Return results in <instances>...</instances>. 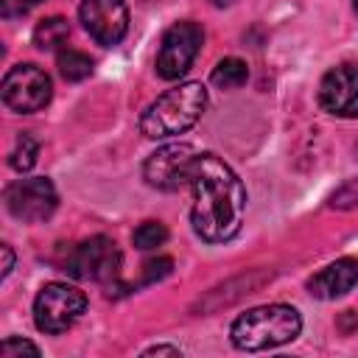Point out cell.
<instances>
[{
  "instance_id": "1",
  "label": "cell",
  "mask_w": 358,
  "mask_h": 358,
  "mask_svg": "<svg viewBox=\"0 0 358 358\" xmlns=\"http://www.w3.org/2000/svg\"><path fill=\"white\" fill-rule=\"evenodd\" d=\"M193 207L190 221L201 241L224 243L241 232L246 210V187L238 173L215 154H196L187 176Z\"/></svg>"
},
{
  "instance_id": "2",
  "label": "cell",
  "mask_w": 358,
  "mask_h": 358,
  "mask_svg": "<svg viewBox=\"0 0 358 358\" xmlns=\"http://www.w3.org/2000/svg\"><path fill=\"white\" fill-rule=\"evenodd\" d=\"M207 109V90L199 81H185L162 92L140 117V131L151 140H165L187 131Z\"/></svg>"
},
{
  "instance_id": "3",
  "label": "cell",
  "mask_w": 358,
  "mask_h": 358,
  "mask_svg": "<svg viewBox=\"0 0 358 358\" xmlns=\"http://www.w3.org/2000/svg\"><path fill=\"white\" fill-rule=\"evenodd\" d=\"M299 330H302V319H299L296 308L277 302V305H260V308L241 313L232 322L229 336L238 350L257 352V350L280 347V344L296 338Z\"/></svg>"
},
{
  "instance_id": "4",
  "label": "cell",
  "mask_w": 358,
  "mask_h": 358,
  "mask_svg": "<svg viewBox=\"0 0 358 358\" xmlns=\"http://www.w3.org/2000/svg\"><path fill=\"white\" fill-rule=\"evenodd\" d=\"M87 310V296L76 285L48 282L34 299V322L42 333H64Z\"/></svg>"
},
{
  "instance_id": "5",
  "label": "cell",
  "mask_w": 358,
  "mask_h": 358,
  "mask_svg": "<svg viewBox=\"0 0 358 358\" xmlns=\"http://www.w3.org/2000/svg\"><path fill=\"white\" fill-rule=\"evenodd\" d=\"M201 42H204V31L199 22H190V20L173 22L162 34V42H159V53H157L159 78H165V81L182 78L190 70L193 59L199 56Z\"/></svg>"
},
{
  "instance_id": "6",
  "label": "cell",
  "mask_w": 358,
  "mask_h": 358,
  "mask_svg": "<svg viewBox=\"0 0 358 358\" xmlns=\"http://www.w3.org/2000/svg\"><path fill=\"white\" fill-rule=\"evenodd\" d=\"M53 95L50 76L36 64H17L3 78V101L14 112H36Z\"/></svg>"
},
{
  "instance_id": "7",
  "label": "cell",
  "mask_w": 358,
  "mask_h": 358,
  "mask_svg": "<svg viewBox=\"0 0 358 358\" xmlns=\"http://www.w3.org/2000/svg\"><path fill=\"white\" fill-rule=\"evenodd\" d=\"M120 266V252L115 246L112 238L106 235H95L81 241L76 249H70L67 260H64V271L76 280H112L117 274Z\"/></svg>"
},
{
  "instance_id": "8",
  "label": "cell",
  "mask_w": 358,
  "mask_h": 358,
  "mask_svg": "<svg viewBox=\"0 0 358 358\" xmlns=\"http://www.w3.org/2000/svg\"><path fill=\"white\" fill-rule=\"evenodd\" d=\"M56 187L45 176H31V179H17L14 185L6 187V207L14 218L36 224L53 215L56 210Z\"/></svg>"
},
{
  "instance_id": "9",
  "label": "cell",
  "mask_w": 358,
  "mask_h": 358,
  "mask_svg": "<svg viewBox=\"0 0 358 358\" xmlns=\"http://www.w3.org/2000/svg\"><path fill=\"white\" fill-rule=\"evenodd\" d=\"M193 157L196 151L190 143H168L145 159L143 179L157 190H179L182 185H187Z\"/></svg>"
},
{
  "instance_id": "10",
  "label": "cell",
  "mask_w": 358,
  "mask_h": 358,
  "mask_svg": "<svg viewBox=\"0 0 358 358\" xmlns=\"http://www.w3.org/2000/svg\"><path fill=\"white\" fill-rule=\"evenodd\" d=\"M78 17L87 34L103 48L117 45L129 31V8L123 0H84Z\"/></svg>"
},
{
  "instance_id": "11",
  "label": "cell",
  "mask_w": 358,
  "mask_h": 358,
  "mask_svg": "<svg viewBox=\"0 0 358 358\" xmlns=\"http://www.w3.org/2000/svg\"><path fill=\"white\" fill-rule=\"evenodd\" d=\"M319 103L336 117H358V64H336L319 84Z\"/></svg>"
},
{
  "instance_id": "12",
  "label": "cell",
  "mask_w": 358,
  "mask_h": 358,
  "mask_svg": "<svg viewBox=\"0 0 358 358\" xmlns=\"http://www.w3.org/2000/svg\"><path fill=\"white\" fill-rule=\"evenodd\" d=\"M355 282H358V260L341 257V260L324 266L319 274H313L308 280V291L319 299H336V296H344L347 291H352Z\"/></svg>"
},
{
  "instance_id": "13",
  "label": "cell",
  "mask_w": 358,
  "mask_h": 358,
  "mask_svg": "<svg viewBox=\"0 0 358 358\" xmlns=\"http://www.w3.org/2000/svg\"><path fill=\"white\" fill-rule=\"evenodd\" d=\"M210 78H213V84H215L218 90H238V87L246 84L249 67H246L243 59L227 56V59H221V62L213 67V76H210Z\"/></svg>"
},
{
  "instance_id": "14",
  "label": "cell",
  "mask_w": 358,
  "mask_h": 358,
  "mask_svg": "<svg viewBox=\"0 0 358 358\" xmlns=\"http://www.w3.org/2000/svg\"><path fill=\"white\" fill-rule=\"evenodd\" d=\"M70 36V25L64 17H48L34 28V45L42 50H56L67 42Z\"/></svg>"
},
{
  "instance_id": "15",
  "label": "cell",
  "mask_w": 358,
  "mask_h": 358,
  "mask_svg": "<svg viewBox=\"0 0 358 358\" xmlns=\"http://www.w3.org/2000/svg\"><path fill=\"white\" fill-rule=\"evenodd\" d=\"M56 64H59V73L67 78V81H84L90 73H92V59L76 48H62L56 53Z\"/></svg>"
},
{
  "instance_id": "16",
  "label": "cell",
  "mask_w": 358,
  "mask_h": 358,
  "mask_svg": "<svg viewBox=\"0 0 358 358\" xmlns=\"http://www.w3.org/2000/svg\"><path fill=\"white\" fill-rule=\"evenodd\" d=\"M36 154H39V143H36L31 134H20L17 143H14V148L8 151V165H11L14 171L25 173V171L34 168Z\"/></svg>"
},
{
  "instance_id": "17",
  "label": "cell",
  "mask_w": 358,
  "mask_h": 358,
  "mask_svg": "<svg viewBox=\"0 0 358 358\" xmlns=\"http://www.w3.org/2000/svg\"><path fill=\"white\" fill-rule=\"evenodd\" d=\"M131 241H134L137 249L148 252V249H157V246H162V243L168 241V229H165V224H159V221H143V224L134 229Z\"/></svg>"
},
{
  "instance_id": "18",
  "label": "cell",
  "mask_w": 358,
  "mask_h": 358,
  "mask_svg": "<svg viewBox=\"0 0 358 358\" xmlns=\"http://www.w3.org/2000/svg\"><path fill=\"white\" fill-rule=\"evenodd\" d=\"M143 268H145V271H143V282H157V280H162V277L171 274L173 260H171V257H157V260H148Z\"/></svg>"
},
{
  "instance_id": "19",
  "label": "cell",
  "mask_w": 358,
  "mask_h": 358,
  "mask_svg": "<svg viewBox=\"0 0 358 358\" xmlns=\"http://www.w3.org/2000/svg\"><path fill=\"white\" fill-rule=\"evenodd\" d=\"M22 352H31V355H39V347L25 341V338H6L0 344V355L3 358H14V355H22Z\"/></svg>"
},
{
  "instance_id": "20",
  "label": "cell",
  "mask_w": 358,
  "mask_h": 358,
  "mask_svg": "<svg viewBox=\"0 0 358 358\" xmlns=\"http://www.w3.org/2000/svg\"><path fill=\"white\" fill-rule=\"evenodd\" d=\"M42 0H0V14L6 17V20H11V17H22V14H28L31 8H36Z\"/></svg>"
},
{
  "instance_id": "21",
  "label": "cell",
  "mask_w": 358,
  "mask_h": 358,
  "mask_svg": "<svg viewBox=\"0 0 358 358\" xmlns=\"http://www.w3.org/2000/svg\"><path fill=\"white\" fill-rule=\"evenodd\" d=\"M143 355H179V347H168V344H157V347H148Z\"/></svg>"
},
{
  "instance_id": "22",
  "label": "cell",
  "mask_w": 358,
  "mask_h": 358,
  "mask_svg": "<svg viewBox=\"0 0 358 358\" xmlns=\"http://www.w3.org/2000/svg\"><path fill=\"white\" fill-rule=\"evenodd\" d=\"M11 266H14V252H11V246H3V277H8Z\"/></svg>"
},
{
  "instance_id": "23",
  "label": "cell",
  "mask_w": 358,
  "mask_h": 358,
  "mask_svg": "<svg viewBox=\"0 0 358 358\" xmlns=\"http://www.w3.org/2000/svg\"><path fill=\"white\" fill-rule=\"evenodd\" d=\"M210 3H213V6H218V8H224V6H229L232 0H210Z\"/></svg>"
},
{
  "instance_id": "24",
  "label": "cell",
  "mask_w": 358,
  "mask_h": 358,
  "mask_svg": "<svg viewBox=\"0 0 358 358\" xmlns=\"http://www.w3.org/2000/svg\"><path fill=\"white\" fill-rule=\"evenodd\" d=\"M352 6H355V11H358V0H355V3H352Z\"/></svg>"
}]
</instances>
